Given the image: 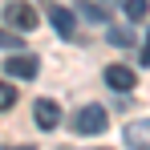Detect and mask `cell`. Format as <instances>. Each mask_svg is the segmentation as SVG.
I'll use <instances>...</instances> for the list:
<instances>
[{
	"label": "cell",
	"instance_id": "4fadbf2b",
	"mask_svg": "<svg viewBox=\"0 0 150 150\" xmlns=\"http://www.w3.org/2000/svg\"><path fill=\"white\" fill-rule=\"evenodd\" d=\"M0 150H33V146H0Z\"/></svg>",
	"mask_w": 150,
	"mask_h": 150
},
{
	"label": "cell",
	"instance_id": "5bb4252c",
	"mask_svg": "<svg viewBox=\"0 0 150 150\" xmlns=\"http://www.w3.org/2000/svg\"><path fill=\"white\" fill-rule=\"evenodd\" d=\"M101 150H110V146H101Z\"/></svg>",
	"mask_w": 150,
	"mask_h": 150
},
{
	"label": "cell",
	"instance_id": "ba28073f",
	"mask_svg": "<svg viewBox=\"0 0 150 150\" xmlns=\"http://www.w3.org/2000/svg\"><path fill=\"white\" fill-rule=\"evenodd\" d=\"M146 12H150V0H126V16L130 21H146Z\"/></svg>",
	"mask_w": 150,
	"mask_h": 150
},
{
	"label": "cell",
	"instance_id": "8fae6325",
	"mask_svg": "<svg viewBox=\"0 0 150 150\" xmlns=\"http://www.w3.org/2000/svg\"><path fill=\"white\" fill-rule=\"evenodd\" d=\"M0 49H21V33H4L0 28Z\"/></svg>",
	"mask_w": 150,
	"mask_h": 150
},
{
	"label": "cell",
	"instance_id": "7a4b0ae2",
	"mask_svg": "<svg viewBox=\"0 0 150 150\" xmlns=\"http://www.w3.org/2000/svg\"><path fill=\"white\" fill-rule=\"evenodd\" d=\"M4 21H8L12 28H21V33H33L41 16H37V8L25 4V0H8V4H4Z\"/></svg>",
	"mask_w": 150,
	"mask_h": 150
},
{
	"label": "cell",
	"instance_id": "277c9868",
	"mask_svg": "<svg viewBox=\"0 0 150 150\" xmlns=\"http://www.w3.org/2000/svg\"><path fill=\"white\" fill-rule=\"evenodd\" d=\"M105 81H110V89L130 93V89L138 85V73H134V69H126V65H110V69H105Z\"/></svg>",
	"mask_w": 150,
	"mask_h": 150
},
{
	"label": "cell",
	"instance_id": "9c48e42d",
	"mask_svg": "<svg viewBox=\"0 0 150 150\" xmlns=\"http://www.w3.org/2000/svg\"><path fill=\"white\" fill-rule=\"evenodd\" d=\"M110 45L130 49V45H134V33H130V28H110Z\"/></svg>",
	"mask_w": 150,
	"mask_h": 150
},
{
	"label": "cell",
	"instance_id": "3957f363",
	"mask_svg": "<svg viewBox=\"0 0 150 150\" xmlns=\"http://www.w3.org/2000/svg\"><path fill=\"white\" fill-rule=\"evenodd\" d=\"M4 73L8 77H21V81H33V77H37V57H33V53H16V57H8V61H4Z\"/></svg>",
	"mask_w": 150,
	"mask_h": 150
},
{
	"label": "cell",
	"instance_id": "7c38bea8",
	"mask_svg": "<svg viewBox=\"0 0 150 150\" xmlns=\"http://www.w3.org/2000/svg\"><path fill=\"white\" fill-rule=\"evenodd\" d=\"M81 12H85V21H105V8H98V4H81Z\"/></svg>",
	"mask_w": 150,
	"mask_h": 150
},
{
	"label": "cell",
	"instance_id": "9a60e30c",
	"mask_svg": "<svg viewBox=\"0 0 150 150\" xmlns=\"http://www.w3.org/2000/svg\"><path fill=\"white\" fill-rule=\"evenodd\" d=\"M146 49H150V45H146Z\"/></svg>",
	"mask_w": 150,
	"mask_h": 150
},
{
	"label": "cell",
	"instance_id": "6da1fadb",
	"mask_svg": "<svg viewBox=\"0 0 150 150\" xmlns=\"http://www.w3.org/2000/svg\"><path fill=\"white\" fill-rule=\"evenodd\" d=\"M105 122H110V114H105L101 105H81V110L73 114V130H77V134H85V138H89V134H101Z\"/></svg>",
	"mask_w": 150,
	"mask_h": 150
},
{
	"label": "cell",
	"instance_id": "30bf717a",
	"mask_svg": "<svg viewBox=\"0 0 150 150\" xmlns=\"http://www.w3.org/2000/svg\"><path fill=\"white\" fill-rule=\"evenodd\" d=\"M12 105H16V89L8 81H0V110H12Z\"/></svg>",
	"mask_w": 150,
	"mask_h": 150
},
{
	"label": "cell",
	"instance_id": "5b68a950",
	"mask_svg": "<svg viewBox=\"0 0 150 150\" xmlns=\"http://www.w3.org/2000/svg\"><path fill=\"white\" fill-rule=\"evenodd\" d=\"M33 114H37V126H41V130H57V126H61V105L53 98H41Z\"/></svg>",
	"mask_w": 150,
	"mask_h": 150
},
{
	"label": "cell",
	"instance_id": "8992f818",
	"mask_svg": "<svg viewBox=\"0 0 150 150\" xmlns=\"http://www.w3.org/2000/svg\"><path fill=\"white\" fill-rule=\"evenodd\" d=\"M126 146H130V150H150V122L126 126Z\"/></svg>",
	"mask_w": 150,
	"mask_h": 150
},
{
	"label": "cell",
	"instance_id": "52a82bcc",
	"mask_svg": "<svg viewBox=\"0 0 150 150\" xmlns=\"http://www.w3.org/2000/svg\"><path fill=\"white\" fill-rule=\"evenodd\" d=\"M49 21H53V28H57L61 37H73V12H69V8H61V4L49 0Z\"/></svg>",
	"mask_w": 150,
	"mask_h": 150
}]
</instances>
